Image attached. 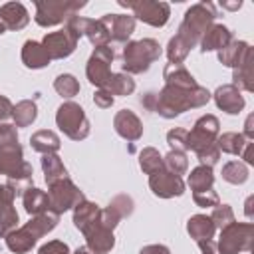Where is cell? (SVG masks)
<instances>
[{
  "label": "cell",
  "instance_id": "obj_25",
  "mask_svg": "<svg viewBox=\"0 0 254 254\" xmlns=\"http://www.w3.org/2000/svg\"><path fill=\"white\" fill-rule=\"evenodd\" d=\"M22 62H24V65L30 67V69H42V67H46L52 60H50L46 48L42 46V42L26 40L24 46H22Z\"/></svg>",
  "mask_w": 254,
  "mask_h": 254
},
{
  "label": "cell",
  "instance_id": "obj_45",
  "mask_svg": "<svg viewBox=\"0 0 254 254\" xmlns=\"http://www.w3.org/2000/svg\"><path fill=\"white\" fill-rule=\"evenodd\" d=\"M14 143H18L16 125L0 123V149H4V147H8V145H14Z\"/></svg>",
  "mask_w": 254,
  "mask_h": 254
},
{
  "label": "cell",
  "instance_id": "obj_3",
  "mask_svg": "<svg viewBox=\"0 0 254 254\" xmlns=\"http://www.w3.org/2000/svg\"><path fill=\"white\" fill-rule=\"evenodd\" d=\"M60 222V214H56L54 210H48L44 214H36L32 216L24 226L12 230L4 240L10 252L14 254H26L32 250V246H36V242L46 236L48 232H52Z\"/></svg>",
  "mask_w": 254,
  "mask_h": 254
},
{
  "label": "cell",
  "instance_id": "obj_32",
  "mask_svg": "<svg viewBox=\"0 0 254 254\" xmlns=\"http://www.w3.org/2000/svg\"><path fill=\"white\" fill-rule=\"evenodd\" d=\"M187 183H189V187H190L192 192L208 190V189H212V185H214V173H212L210 167L198 165V167H194V169L190 171Z\"/></svg>",
  "mask_w": 254,
  "mask_h": 254
},
{
  "label": "cell",
  "instance_id": "obj_51",
  "mask_svg": "<svg viewBox=\"0 0 254 254\" xmlns=\"http://www.w3.org/2000/svg\"><path fill=\"white\" fill-rule=\"evenodd\" d=\"M252 121H254V117L248 115V119H246V123H244V133H242L246 141H252V139H254V127H252Z\"/></svg>",
  "mask_w": 254,
  "mask_h": 254
},
{
  "label": "cell",
  "instance_id": "obj_28",
  "mask_svg": "<svg viewBox=\"0 0 254 254\" xmlns=\"http://www.w3.org/2000/svg\"><path fill=\"white\" fill-rule=\"evenodd\" d=\"M30 145L34 151L42 153V155H52V153H58L60 147H62V141L60 137L50 131V129H40L36 131L32 137H30Z\"/></svg>",
  "mask_w": 254,
  "mask_h": 254
},
{
  "label": "cell",
  "instance_id": "obj_1",
  "mask_svg": "<svg viewBox=\"0 0 254 254\" xmlns=\"http://www.w3.org/2000/svg\"><path fill=\"white\" fill-rule=\"evenodd\" d=\"M216 20V8L212 2H198L192 4L177 30V34L167 44V58L169 64H183L189 56V52L198 46L202 34L214 24Z\"/></svg>",
  "mask_w": 254,
  "mask_h": 254
},
{
  "label": "cell",
  "instance_id": "obj_52",
  "mask_svg": "<svg viewBox=\"0 0 254 254\" xmlns=\"http://www.w3.org/2000/svg\"><path fill=\"white\" fill-rule=\"evenodd\" d=\"M242 157H244V165H254V159H252V143H246V147L242 151Z\"/></svg>",
  "mask_w": 254,
  "mask_h": 254
},
{
  "label": "cell",
  "instance_id": "obj_38",
  "mask_svg": "<svg viewBox=\"0 0 254 254\" xmlns=\"http://www.w3.org/2000/svg\"><path fill=\"white\" fill-rule=\"evenodd\" d=\"M163 167H165L169 173L177 175V177L185 175L187 169H189L187 153H183V151H169V153L163 157Z\"/></svg>",
  "mask_w": 254,
  "mask_h": 254
},
{
  "label": "cell",
  "instance_id": "obj_26",
  "mask_svg": "<svg viewBox=\"0 0 254 254\" xmlns=\"http://www.w3.org/2000/svg\"><path fill=\"white\" fill-rule=\"evenodd\" d=\"M99 212H101V208H99L95 202L83 198L81 202H77V204L73 206V226H75L79 232H83L85 228H89V226L99 218Z\"/></svg>",
  "mask_w": 254,
  "mask_h": 254
},
{
  "label": "cell",
  "instance_id": "obj_43",
  "mask_svg": "<svg viewBox=\"0 0 254 254\" xmlns=\"http://www.w3.org/2000/svg\"><path fill=\"white\" fill-rule=\"evenodd\" d=\"M192 200H194L196 206H200V208H208V206H218V204H220V198H218V194H216L214 189L200 190V192H192Z\"/></svg>",
  "mask_w": 254,
  "mask_h": 254
},
{
  "label": "cell",
  "instance_id": "obj_22",
  "mask_svg": "<svg viewBox=\"0 0 254 254\" xmlns=\"http://www.w3.org/2000/svg\"><path fill=\"white\" fill-rule=\"evenodd\" d=\"M248 60H252V48L244 40H232L228 46H224L218 52V62L226 67H232V69L240 67Z\"/></svg>",
  "mask_w": 254,
  "mask_h": 254
},
{
  "label": "cell",
  "instance_id": "obj_9",
  "mask_svg": "<svg viewBox=\"0 0 254 254\" xmlns=\"http://www.w3.org/2000/svg\"><path fill=\"white\" fill-rule=\"evenodd\" d=\"M220 135V123L214 115L206 113L198 117L190 131H187V151L198 153L210 145L216 143V137Z\"/></svg>",
  "mask_w": 254,
  "mask_h": 254
},
{
  "label": "cell",
  "instance_id": "obj_41",
  "mask_svg": "<svg viewBox=\"0 0 254 254\" xmlns=\"http://www.w3.org/2000/svg\"><path fill=\"white\" fill-rule=\"evenodd\" d=\"M133 198L129 194H117L111 202H109V208L119 216V218H125V216H131L133 214Z\"/></svg>",
  "mask_w": 254,
  "mask_h": 254
},
{
  "label": "cell",
  "instance_id": "obj_5",
  "mask_svg": "<svg viewBox=\"0 0 254 254\" xmlns=\"http://www.w3.org/2000/svg\"><path fill=\"white\" fill-rule=\"evenodd\" d=\"M56 125L71 141H81L89 135V119L83 107L75 101H64L56 111Z\"/></svg>",
  "mask_w": 254,
  "mask_h": 254
},
{
  "label": "cell",
  "instance_id": "obj_55",
  "mask_svg": "<svg viewBox=\"0 0 254 254\" xmlns=\"http://www.w3.org/2000/svg\"><path fill=\"white\" fill-rule=\"evenodd\" d=\"M73 254H91V252H89L85 246H79V248H75V252H73Z\"/></svg>",
  "mask_w": 254,
  "mask_h": 254
},
{
  "label": "cell",
  "instance_id": "obj_35",
  "mask_svg": "<svg viewBox=\"0 0 254 254\" xmlns=\"http://www.w3.org/2000/svg\"><path fill=\"white\" fill-rule=\"evenodd\" d=\"M139 167H141V171L145 175H153V173L165 169L163 167V157L155 147H145L139 153Z\"/></svg>",
  "mask_w": 254,
  "mask_h": 254
},
{
  "label": "cell",
  "instance_id": "obj_17",
  "mask_svg": "<svg viewBox=\"0 0 254 254\" xmlns=\"http://www.w3.org/2000/svg\"><path fill=\"white\" fill-rule=\"evenodd\" d=\"M85 236V248L91 252V254H109L115 246V236H113V230L103 226L99 222V218L81 232Z\"/></svg>",
  "mask_w": 254,
  "mask_h": 254
},
{
  "label": "cell",
  "instance_id": "obj_54",
  "mask_svg": "<svg viewBox=\"0 0 254 254\" xmlns=\"http://www.w3.org/2000/svg\"><path fill=\"white\" fill-rule=\"evenodd\" d=\"M252 200H254L252 196L246 198V208H244V210H246V216H248V218H252Z\"/></svg>",
  "mask_w": 254,
  "mask_h": 254
},
{
  "label": "cell",
  "instance_id": "obj_27",
  "mask_svg": "<svg viewBox=\"0 0 254 254\" xmlns=\"http://www.w3.org/2000/svg\"><path fill=\"white\" fill-rule=\"evenodd\" d=\"M163 79L165 85H175V87H196V79L190 75V71L183 64H167L163 69Z\"/></svg>",
  "mask_w": 254,
  "mask_h": 254
},
{
  "label": "cell",
  "instance_id": "obj_42",
  "mask_svg": "<svg viewBox=\"0 0 254 254\" xmlns=\"http://www.w3.org/2000/svg\"><path fill=\"white\" fill-rule=\"evenodd\" d=\"M167 143L171 147V151H183L187 153V129L183 127H175L167 133Z\"/></svg>",
  "mask_w": 254,
  "mask_h": 254
},
{
  "label": "cell",
  "instance_id": "obj_39",
  "mask_svg": "<svg viewBox=\"0 0 254 254\" xmlns=\"http://www.w3.org/2000/svg\"><path fill=\"white\" fill-rule=\"evenodd\" d=\"M232 85L236 89H244V91H254V81H252V60H248L246 64H242L240 67L234 69L232 73Z\"/></svg>",
  "mask_w": 254,
  "mask_h": 254
},
{
  "label": "cell",
  "instance_id": "obj_50",
  "mask_svg": "<svg viewBox=\"0 0 254 254\" xmlns=\"http://www.w3.org/2000/svg\"><path fill=\"white\" fill-rule=\"evenodd\" d=\"M196 244H198V248H200L202 254H218V250H216V240H214V238L200 240V242H196Z\"/></svg>",
  "mask_w": 254,
  "mask_h": 254
},
{
  "label": "cell",
  "instance_id": "obj_15",
  "mask_svg": "<svg viewBox=\"0 0 254 254\" xmlns=\"http://www.w3.org/2000/svg\"><path fill=\"white\" fill-rule=\"evenodd\" d=\"M18 189L12 183L0 185V238H6L18 226V212L14 208V198Z\"/></svg>",
  "mask_w": 254,
  "mask_h": 254
},
{
  "label": "cell",
  "instance_id": "obj_11",
  "mask_svg": "<svg viewBox=\"0 0 254 254\" xmlns=\"http://www.w3.org/2000/svg\"><path fill=\"white\" fill-rule=\"evenodd\" d=\"M115 54H113V48L109 46H99V48H93L89 60H87V65H85V75L89 79L91 85H95L97 89H101L107 79L111 77V62H113Z\"/></svg>",
  "mask_w": 254,
  "mask_h": 254
},
{
  "label": "cell",
  "instance_id": "obj_53",
  "mask_svg": "<svg viewBox=\"0 0 254 254\" xmlns=\"http://www.w3.org/2000/svg\"><path fill=\"white\" fill-rule=\"evenodd\" d=\"M220 6L226 10H238L242 6V2H220Z\"/></svg>",
  "mask_w": 254,
  "mask_h": 254
},
{
  "label": "cell",
  "instance_id": "obj_18",
  "mask_svg": "<svg viewBox=\"0 0 254 254\" xmlns=\"http://www.w3.org/2000/svg\"><path fill=\"white\" fill-rule=\"evenodd\" d=\"M99 22L105 26L111 42L123 44L135 32V18L131 14H105L99 18Z\"/></svg>",
  "mask_w": 254,
  "mask_h": 254
},
{
  "label": "cell",
  "instance_id": "obj_8",
  "mask_svg": "<svg viewBox=\"0 0 254 254\" xmlns=\"http://www.w3.org/2000/svg\"><path fill=\"white\" fill-rule=\"evenodd\" d=\"M119 6L133 10V18L141 20L153 28H163L171 18V6L167 2H155V0H117Z\"/></svg>",
  "mask_w": 254,
  "mask_h": 254
},
{
  "label": "cell",
  "instance_id": "obj_2",
  "mask_svg": "<svg viewBox=\"0 0 254 254\" xmlns=\"http://www.w3.org/2000/svg\"><path fill=\"white\" fill-rule=\"evenodd\" d=\"M210 97H212V93L202 85H196V87L163 85V89L159 93H147L141 99V103L165 119H175L189 109L206 105L210 101Z\"/></svg>",
  "mask_w": 254,
  "mask_h": 254
},
{
  "label": "cell",
  "instance_id": "obj_40",
  "mask_svg": "<svg viewBox=\"0 0 254 254\" xmlns=\"http://www.w3.org/2000/svg\"><path fill=\"white\" fill-rule=\"evenodd\" d=\"M210 220H212L214 228H218V230H222L224 226L232 224L234 222V210H232V206L230 204H218V206H214V210L210 214Z\"/></svg>",
  "mask_w": 254,
  "mask_h": 254
},
{
  "label": "cell",
  "instance_id": "obj_6",
  "mask_svg": "<svg viewBox=\"0 0 254 254\" xmlns=\"http://www.w3.org/2000/svg\"><path fill=\"white\" fill-rule=\"evenodd\" d=\"M85 2L77 0H36V24L42 28H52L65 22L69 16L79 12Z\"/></svg>",
  "mask_w": 254,
  "mask_h": 254
},
{
  "label": "cell",
  "instance_id": "obj_16",
  "mask_svg": "<svg viewBox=\"0 0 254 254\" xmlns=\"http://www.w3.org/2000/svg\"><path fill=\"white\" fill-rule=\"evenodd\" d=\"M149 189L159 198H173V196H181L185 192V181L181 177L169 173L167 169H161V171L149 175Z\"/></svg>",
  "mask_w": 254,
  "mask_h": 254
},
{
  "label": "cell",
  "instance_id": "obj_36",
  "mask_svg": "<svg viewBox=\"0 0 254 254\" xmlns=\"http://www.w3.org/2000/svg\"><path fill=\"white\" fill-rule=\"evenodd\" d=\"M248 167L242 161H228L222 167V179L230 185H244L248 181Z\"/></svg>",
  "mask_w": 254,
  "mask_h": 254
},
{
  "label": "cell",
  "instance_id": "obj_44",
  "mask_svg": "<svg viewBox=\"0 0 254 254\" xmlns=\"http://www.w3.org/2000/svg\"><path fill=\"white\" fill-rule=\"evenodd\" d=\"M196 157H198L200 165H204V167H210V169H212V167L218 163V159H220V151H218V147H216V143H214V145H210V147H206V149L198 151V153H196Z\"/></svg>",
  "mask_w": 254,
  "mask_h": 254
},
{
  "label": "cell",
  "instance_id": "obj_49",
  "mask_svg": "<svg viewBox=\"0 0 254 254\" xmlns=\"http://www.w3.org/2000/svg\"><path fill=\"white\" fill-rule=\"evenodd\" d=\"M139 254H171V250L165 244H147L139 250Z\"/></svg>",
  "mask_w": 254,
  "mask_h": 254
},
{
  "label": "cell",
  "instance_id": "obj_30",
  "mask_svg": "<svg viewBox=\"0 0 254 254\" xmlns=\"http://www.w3.org/2000/svg\"><path fill=\"white\" fill-rule=\"evenodd\" d=\"M42 171H44V179L50 185L62 181V179H67V169L64 167L62 159L58 157V153H52V155H42Z\"/></svg>",
  "mask_w": 254,
  "mask_h": 254
},
{
  "label": "cell",
  "instance_id": "obj_29",
  "mask_svg": "<svg viewBox=\"0 0 254 254\" xmlns=\"http://www.w3.org/2000/svg\"><path fill=\"white\" fill-rule=\"evenodd\" d=\"M214 224L210 220V216L206 214H194L187 220V232L190 234V238H194L196 242L200 240H208L214 236Z\"/></svg>",
  "mask_w": 254,
  "mask_h": 254
},
{
  "label": "cell",
  "instance_id": "obj_33",
  "mask_svg": "<svg viewBox=\"0 0 254 254\" xmlns=\"http://www.w3.org/2000/svg\"><path fill=\"white\" fill-rule=\"evenodd\" d=\"M105 91H109L111 95H131L135 91V79L127 73H111V77L107 79V83L101 87Z\"/></svg>",
  "mask_w": 254,
  "mask_h": 254
},
{
  "label": "cell",
  "instance_id": "obj_7",
  "mask_svg": "<svg viewBox=\"0 0 254 254\" xmlns=\"http://www.w3.org/2000/svg\"><path fill=\"white\" fill-rule=\"evenodd\" d=\"M254 224L252 222H232L220 230L216 250L218 254H240L248 252L252 246Z\"/></svg>",
  "mask_w": 254,
  "mask_h": 254
},
{
  "label": "cell",
  "instance_id": "obj_23",
  "mask_svg": "<svg viewBox=\"0 0 254 254\" xmlns=\"http://www.w3.org/2000/svg\"><path fill=\"white\" fill-rule=\"evenodd\" d=\"M232 42V32L224 24H212L200 38V52H220L224 46Z\"/></svg>",
  "mask_w": 254,
  "mask_h": 254
},
{
  "label": "cell",
  "instance_id": "obj_12",
  "mask_svg": "<svg viewBox=\"0 0 254 254\" xmlns=\"http://www.w3.org/2000/svg\"><path fill=\"white\" fill-rule=\"evenodd\" d=\"M48 198H50V208L56 214H64L65 210H69L77 202H81L85 196L67 177V179H62L48 187Z\"/></svg>",
  "mask_w": 254,
  "mask_h": 254
},
{
  "label": "cell",
  "instance_id": "obj_4",
  "mask_svg": "<svg viewBox=\"0 0 254 254\" xmlns=\"http://www.w3.org/2000/svg\"><path fill=\"white\" fill-rule=\"evenodd\" d=\"M163 50L161 44L153 38H143V40H133L127 42L123 48V73L131 75V73H143L151 67L153 62H157L161 58Z\"/></svg>",
  "mask_w": 254,
  "mask_h": 254
},
{
  "label": "cell",
  "instance_id": "obj_13",
  "mask_svg": "<svg viewBox=\"0 0 254 254\" xmlns=\"http://www.w3.org/2000/svg\"><path fill=\"white\" fill-rule=\"evenodd\" d=\"M65 28L79 40L81 36H85L95 48L99 46H109V34L105 30V26L99 22V20H91V18H83V16H69L65 20Z\"/></svg>",
  "mask_w": 254,
  "mask_h": 254
},
{
  "label": "cell",
  "instance_id": "obj_21",
  "mask_svg": "<svg viewBox=\"0 0 254 254\" xmlns=\"http://www.w3.org/2000/svg\"><path fill=\"white\" fill-rule=\"evenodd\" d=\"M113 127H115L117 135L123 137L125 141H129V143L139 141L143 137V123L131 109L117 111L115 117H113Z\"/></svg>",
  "mask_w": 254,
  "mask_h": 254
},
{
  "label": "cell",
  "instance_id": "obj_31",
  "mask_svg": "<svg viewBox=\"0 0 254 254\" xmlns=\"http://www.w3.org/2000/svg\"><path fill=\"white\" fill-rule=\"evenodd\" d=\"M36 117H38V105L32 99H22L12 109V119L16 127H28L36 121Z\"/></svg>",
  "mask_w": 254,
  "mask_h": 254
},
{
  "label": "cell",
  "instance_id": "obj_34",
  "mask_svg": "<svg viewBox=\"0 0 254 254\" xmlns=\"http://www.w3.org/2000/svg\"><path fill=\"white\" fill-rule=\"evenodd\" d=\"M246 143H250V141H246L242 133H234V131H228V133H222L216 137L218 151L228 153V155H242Z\"/></svg>",
  "mask_w": 254,
  "mask_h": 254
},
{
  "label": "cell",
  "instance_id": "obj_47",
  "mask_svg": "<svg viewBox=\"0 0 254 254\" xmlns=\"http://www.w3.org/2000/svg\"><path fill=\"white\" fill-rule=\"evenodd\" d=\"M113 101H115V97H113L109 91H105V89H97V91L93 93V103H95L97 107H101V109H109V107L113 105Z\"/></svg>",
  "mask_w": 254,
  "mask_h": 254
},
{
  "label": "cell",
  "instance_id": "obj_46",
  "mask_svg": "<svg viewBox=\"0 0 254 254\" xmlns=\"http://www.w3.org/2000/svg\"><path fill=\"white\" fill-rule=\"evenodd\" d=\"M38 254H71V252H69V246L65 242H62V240H50V242H46V244L40 246Z\"/></svg>",
  "mask_w": 254,
  "mask_h": 254
},
{
  "label": "cell",
  "instance_id": "obj_14",
  "mask_svg": "<svg viewBox=\"0 0 254 254\" xmlns=\"http://www.w3.org/2000/svg\"><path fill=\"white\" fill-rule=\"evenodd\" d=\"M77 42L79 40L67 28H64V30L46 34L44 40H42V46L46 48L50 60H64V58H67V56H71L75 52Z\"/></svg>",
  "mask_w": 254,
  "mask_h": 254
},
{
  "label": "cell",
  "instance_id": "obj_20",
  "mask_svg": "<svg viewBox=\"0 0 254 254\" xmlns=\"http://www.w3.org/2000/svg\"><path fill=\"white\" fill-rule=\"evenodd\" d=\"M212 97H214L216 107L220 111L228 113V115H238L244 109V105H246L242 91L236 89L232 83H224V85L216 87V91L212 93Z\"/></svg>",
  "mask_w": 254,
  "mask_h": 254
},
{
  "label": "cell",
  "instance_id": "obj_10",
  "mask_svg": "<svg viewBox=\"0 0 254 254\" xmlns=\"http://www.w3.org/2000/svg\"><path fill=\"white\" fill-rule=\"evenodd\" d=\"M0 175H6L8 179L16 183H24L32 179V165L24 159V151L20 143L8 145L0 149Z\"/></svg>",
  "mask_w": 254,
  "mask_h": 254
},
{
  "label": "cell",
  "instance_id": "obj_48",
  "mask_svg": "<svg viewBox=\"0 0 254 254\" xmlns=\"http://www.w3.org/2000/svg\"><path fill=\"white\" fill-rule=\"evenodd\" d=\"M12 109H14L12 101H10L8 97L0 95V123H4L6 119H10V117H12Z\"/></svg>",
  "mask_w": 254,
  "mask_h": 254
},
{
  "label": "cell",
  "instance_id": "obj_19",
  "mask_svg": "<svg viewBox=\"0 0 254 254\" xmlns=\"http://www.w3.org/2000/svg\"><path fill=\"white\" fill-rule=\"evenodd\" d=\"M30 22V14L22 2H6L0 6V34L8 30H22Z\"/></svg>",
  "mask_w": 254,
  "mask_h": 254
},
{
  "label": "cell",
  "instance_id": "obj_24",
  "mask_svg": "<svg viewBox=\"0 0 254 254\" xmlns=\"http://www.w3.org/2000/svg\"><path fill=\"white\" fill-rule=\"evenodd\" d=\"M22 202H24V210L30 214V216H36V214H44L50 208V198H48V192L38 189V187H26L22 190Z\"/></svg>",
  "mask_w": 254,
  "mask_h": 254
},
{
  "label": "cell",
  "instance_id": "obj_37",
  "mask_svg": "<svg viewBox=\"0 0 254 254\" xmlns=\"http://www.w3.org/2000/svg\"><path fill=\"white\" fill-rule=\"evenodd\" d=\"M54 89L65 97V99H71L79 93V81L75 79V75L71 73H60L56 79H54Z\"/></svg>",
  "mask_w": 254,
  "mask_h": 254
}]
</instances>
